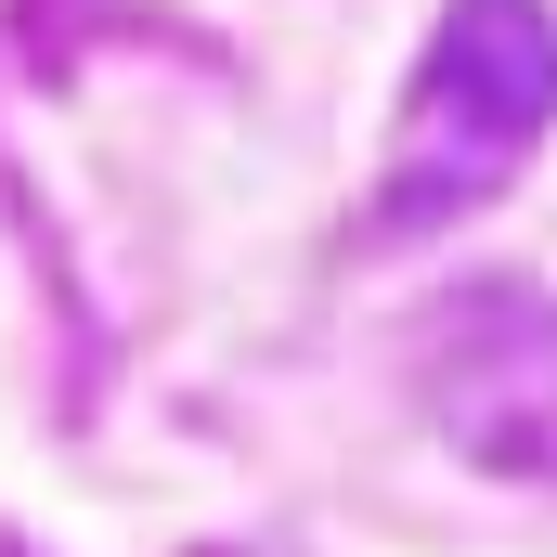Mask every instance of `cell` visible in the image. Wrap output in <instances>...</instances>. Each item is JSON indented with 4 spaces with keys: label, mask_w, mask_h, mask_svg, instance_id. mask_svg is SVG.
<instances>
[{
    "label": "cell",
    "mask_w": 557,
    "mask_h": 557,
    "mask_svg": "<svg viewBox=\"0 0 557 557\" xmlns=\"http://www.w3.org/2000/svg\"><path fill=\"white\" fill-rule=\"evenodd\" d=\"M557 117V26L545 0H454L441 39H428L416 91H403V131H389V221H454L480 208Z\"/></svg>",
    "instance_id": "1"
}]
</instances>
